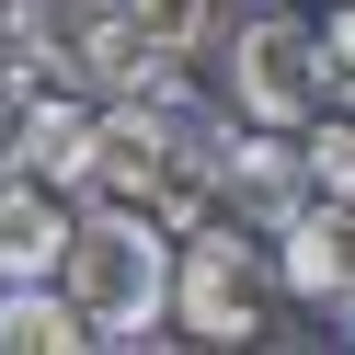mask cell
Segmentation results:
<instances>
[{"label":"cell","mask_w":355,"mask_h":355,"mask_svg":"<svg viewBox=\"0 0 355 355\" xmlns=\"http://www.w3.org/2000/svg\"><path fill=\"white\" fill-rule=\"evenodd\" d=\"M58 252H69V207H58V184H35V172H0V286L58 275Z\"/></svg>","instance_id":"cell-6"},{"label":"cell","mask_w":355,"mask_h":355,"mask_svg":"<svg viewBox=\"0 0 355 355\" xmlns=\"http://www.w3.org/2000/svg\"><path fill=\"white\" fill-rule=\"evenodd\" d=\"M92 332H80L69 286L58 275H24V286H0V355H80Z\"/></svg>","instance_id":"cell-7"},{"label":"cell","mask_w":355,"mask_h":355,"mask_svg":"<svg viewBox=\"0 0 355 355\" xmlns=\"http://www.w3.org/2000/svg\"><path fill=\"white\" fill-rule=\"evenodd\" d=\"M298 172H309V195L355 207V115H309L298 126Z\"/></svg>","instance_id":"cell-8"},{"label":"cell","mask_w":355,"mask_h":355,"mask_svg":"<svg viewBox=\"0 0 355 355\" xmlns=\"http://www.w3.org/2000/svg\"><path fill=\"white\" fill-rule=\"evenodd\" d=\"M80 161H92V103H80V92H46V80H35V92L12 103V138H0V172H35V184L80 195Z\"/></svg>","instance_id":"cell-5"},{"label":"cell","mask_w":355,"mask_h":355,"mask_svg":"<svg viewBox=\"0 0 355 355\" xmlns=\"http://www.w3.org/2000/svg\"><path fill=\"white\" fill-rule=\"evenodd\" d=\"M230 103L252 126H309V115H321V24L252 12V24L230 35Z\"/></svg>","instance_id":"cell-3"},{"label":"cell","mask_w":355,"mask_h":355,"mask_svg":"<svg viewBox=\"0 0 355 355\" xmlns=\"http://www.w3.org/2000/svg\"><path fill=\"white\" fill-rule=\"evenodd\" d=\"M58 286H69V309H80L92 344H161V321H172V230H161L149 207H92V218H69Z\"/></svg>","instance_id":"cell-1"},{"label":"cell","mask_w":355,"mask_h":355,"mask_svg":"<svg viewBox=\"0 0 355 355\" xmlns=\"http://www.w3.org/2000/svg\"><path fill=\"white\" fill-rule=\"evenodd\" d=\"M321 103H355V0L321 24Z\"/></svg>","instance_id":"cell-9"},{"label":"cell","mask_w":355,"mask_h":355,"mask_svg":"<svg viewBox=\"0 0 355 355\" xmlns=\"http://www.w3.org/2000/svg\"><path fill=\"white\" fill-rule=\"evenodd\" d=\"M263 230H275V275L298 286V298H344L355 286V207H332V195L298 184Z\"/></svg>","instance_id":"cell-4"},{"label":"cell","mask_w":355,"mask_h":355,"mask_svg":"<svg viewBox=\"0 0 355 355\" xmlns=\"http://www.w3.org/2000/svg\"><path fill=\"white\" fill-rule=\"evenodd\" d=\"M172 321H184L195 344H263V332H275L263 263H252V241H230V218H195L184 263H172Z\"/></svg>","instance_id":"cell-2"}]
</instances>
